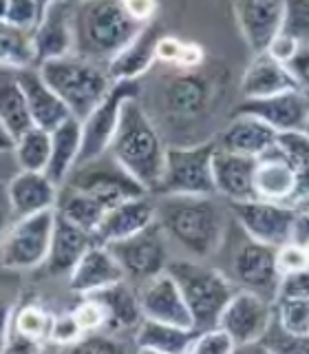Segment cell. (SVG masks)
Instances as JSON below:
<instances>
[{
  "label": "cell",
  "instance_id": "40",
  "mask_svg": "<svg viewBox=\"0 0 309 354\" xmlns=\"http://www.w3.org/2000/svg\"><path fill=\"white\" fill-rule=\"evenodd\" d=\"M279 149L294 164L298 173H309V133L283 131L279 133Z\"/></svg>",
  "mask_w": 309,
  "mask_h": 354
},
{
  "label": "cell",
  "instance_id": "33",
  "mask_svg": "<svg viewBox=\"0 0 309 354\" xmlns=\"http://www.w3.org/2000/svg\"><path fill=\"white\" fill-rule=\"evenodd\" d=\"M55 210L62 213L66 219H71L73 224L82 226L84 230L95 235V230L99 226V221L104 219L108 206L91 193L64 186V191L58 197V206H55Z\"/></svg>",
  "mask_w": 309,
  "mask_h": 354
},
{
  "label": "cell",
  "instance_id": "47",
  "mask_svg": "<svg viewBox=\"0 0 309 354\" xmlns=\"http://www.w3.org/2000/svg\"><path fill=\"white\" fill-rule=\"evenodd\" d=\"M75 352H95V354H115V352H124L126 346L121 341H115L113 337H104V335H88L82 337L77 343L71 346Z\"/></svg>",
  "mask_w": 309,
  "mask_h": 354
},
{
  "label": "cell",
  "instance_id": "5",
  "mask_svg": "<svg viewBox=\"0 0 309 354\" xmlns=\"http://www.w3.org/2000/svg\"><path fill=\"white\" fill-rule=\"evenodd\" d=\"M168 270L175 281L179 283L183 299L192 313L195 330H208L219 326L228 301L235 297L237 288L230 283L226 274L217 268H210L192 259H175L168 261Z\"/></svg>",
  "mask_w": 309,
  "mask_h": 354
},
{
  "label": "cell",
  "instance_id": "21",
  "mask_svg": "<svg viewBox=\"0 0 309 354\" xmlns=\"http://www.w3.org/2000/svg\"><path fill=\"white\" fill-rule=\"evenodd\" d=\"M93 246H97V239L93 232L73 224V221L66 219L62 213H55L51 250H49L47 261H44L47 274H53V277L71 274L75 266L80 263V259Z\"/></svg>",
  "mask_w": 309,
  "mask_h": 354
},
{
  "label": "cell",
  "instance_id": "43",
  "mask_svg": "<svg viewBox=\"0 0 309 354\" xmlns=\"http://www.w3.org/2000/svg\"><path fill=\"white\" fill-rule=\"evenodd\" d=\"M73 315L80 321V326L84 332H97L106 328V321H108V315H106V308L104 304L95 299L93 295H86L84 301L73 310Z\"/></svg>",
  "mask_w": 309,
  "mask_h": 354
},
{
  "label": "cell",
  "instance_id": "46",
  "mask_svg": "<svg viewBox=\"0 0 309 354\" xmlns=\"http://www.w3.org/2000/svg\"><path fill=\"white\" fill-rule=\"evenodd\" d=\"M279 297L309 299V266H305V268H301V270L283 274Z\"/></svg>",
  "mask_w": 309,
  "mask_h": 354
},
{
  "label": "cell",
  "instance_id": "52",
  "mask_svg": "<svg viewBox=\"0 0 309 354\" xmlns=\"http://www.w3.org/2000/svg\"><path fill=\"white\" fill-rule=\"evenodd\" d=\"M301 246H305V252H307V259H309V241H307V243H301Z\"/></svg>",
  "mask_w": 309,
  "mask_h": 354
},
{
  "label": "cell",
  "instance_id": "10",
  "mask_svg": "<svg viewBox=\"0 0 309 354\" xmlns=\"http://www.w3.org/2000/svg\"><path fill=\"white\" fill-rule=\"evenodd\" d=\"M126 272V279L146 283L168 268V250H166V230L157 219L143 230L126 239L106 243Z\"/></svg>",
  "mask_w": 309,
  "mask_h": 354
},
{
  "label": "cell",
  "instance_id": "28",
  "mask_svg": "<svg viewBox=\"0 0 309 354\" xmlns=\"http://www.w3.org/2000/svg\"><path fill=\"white\" fill-rule=\"evenodd\" d=\"M219 147L250 158H263L279 147V131L259 118L239 115L232 118V124L221 133Z\"/></svg>",
  "mask_w": 309,
  "mask_h": 354
},
{
  "label": "cell",
  "instance_id": "36",
  "mask_svg": "<svg viewBox=\"0 0 309 354\" xmlns=\"http://www.w3.org/2000/svg\"><path fill=\"white\" fill-rule=\"evenodd\" d=\"M53 138L51 131L33 127L29 133H25L16 144V162L22 171H47L51 160Z\"/></svg>",
  "mask_w": 309,
  "mask_h": 354
},
{
  "label": "cell",
  "instance_id": "15",
  "mask_svg": "<svg viewBox=\"0 0 309 354\" xmlns=\"http://www.w3.org/2000/svg\"><path fill=\"white\" fill-rule=\"evenodd\" d=\"M232 118L252 115L268 122L279 133L283 131H305L309 118V93L303 88L276 93L268 97H243L241 102L230 111Z\"/></svg>",
  "mask_w": 309,
  "mask_h": 354
},
{
  "label": "cell",
  "instance_id": "49",
  "mask_svg": "<svg viewBox=\"0 0 309 354\" xmlns=\"http://www.w3.org/2000/svg\"><path fill=\"white\" fill-rule=\"evenodd\" d=\"M124 5L128 14L143 25H148L157 16V0H124Z\"/></svg>",
  "mask_w": 309,
  "mask_h": 354
},
{
  "label": "cell",
  "instance_id": "14",
  "mask_svg": "<svg viewBox=\"0 0 309 354\" xmlns=\"http://www.w3.org/2000/svg\"><path fill=\"white\" fill-rule=\"evenodd\" d=\"M272 319H274L272 301L263 299L257 292L241 288L228 301L223 315L219 319V326L230 332L237 348H252L268 332Z\"/></svg>",
  "mask_w": 309,
  "mask_h": 354
},
{
  "label": "cell",
  "instance_id": "18",
  "mask_svg": "<svg viewBox=\"0 0 309 354\" xmlns=\"http://www.w3.org/2000/svg\"><path fill=\"white\" fill-rule=\"evenodd\" d=\"M33 40H36L38 64L73 53V5L69 0H60L44 11L33 29Z\"/></svg>",
  "mask_w": 309,
  "mask_h": 354
},
{
  "label": "cell",
  "instance_id": "24",
  "mask_svg": "<svg viewBox=\"0 0 309 354\" xmlns=\"http://www.w3.org/2000/svg\"><path fill=\"white\" fill-rule=\"evenodd\" d=\"M254 186H257L259 199L294 206V199L298 193V171L285 158L283 151L276 147L268 155L259 158Z\"/></svg>",
  "mask_w": 309,
  "mask_h": 354
},
{
  "label": "cell",
  "instance_id": "54",
  "mask_svg": "<svg viewBox=\"0 0 309 354\" xmlns=\"http://www.w3.org/2000/svg\"><path fill=\"white\" fill-rule=\"evenodd\" d=\"M69 3H71V5H75V3H80V0H69Z\"/></svg>",
  "mask_w": 309,
  "mask_h": 354
},
{
  "label": "cell",
  "instance_id": "9",
  "mask_svg": "<svg viewBox=\"0 0 309 354\" xmlns=\"http://www.w3.org/2000/svg\"><path fill=\"white\" fill-rule=\"evenodd\" d=\"M55 213L58 210L49 208L16 219L3 241V266L7 270H31L47 261L55 228Z\"/></svg>",
  "mask_w": 309,
  "mask_h": 354
},
{
  "label": "cell",
  "instance_id": "11",
  "mask_svg": "<svg viewBox=\"0 0 309 354\" xmlns=\"http://www.w3.org/2000/svg\"><path fill=\"white\" fill-rule=\"evenodd\" d=\"M66 186L99 197L108 208L117 206L119 202H124V199L150 193L146 186L139 184L135 177L113 158V155H110L108 162L104 158H99L95 162L75 166L73 173L69 175V180H66Z\"/></svg>",
  "mask_w": 309,
  "mask_h": 354
},
{
  "label": "cell",
  "instance_id": "50",
  "mask_svg": "<svg viewBox=\"0 0 309 354\" xmlns=\"http://www.w3.org/2000/svg\"><path fill=\"white\" fill-rule=\"evenodd\" d=\"M292 241H296V243H307L309 241V208L307 210H298Z\"/></svg>",
  "mask_w": 309,
  "mask_h": 354
},
{
  "label": "cell",
  "instance_id": "27",
  "mask_svg": "<svg viewBox=\"0 0 309 354\" xmlns=\"http://www.w3.org/2000/svg\"><path fill=\"white\" fill-rule=\"evenodd\" d=\"M161 38H163V29L159 22L157 20L148 22V25L137 33V38L106 66L108 75L113 77V82L115 80H139V75H143L154 62H157V47Z\"/></svg>",
  "mask_w": 309,
  "mask_h": 354
},
{
  "label": "cell",
  "instance_id": "29",
  "mask_svg": "<svg viewBox=\"0 0 309 354\" xmlns=\"http://www.w3.org/2000/svg\"><path fill=\"white\" fill-rule=\"evenodd\" d=\"M0 82V127H3V149H16L18 140L36 127L25 93L9 69H3Z\"/></svg>",
  "mask_w": 309,
  "mask_h": 354
},
{
  "label": "cell",
  "instance_id": "37",
  "mask_svg": "<svg viewBox=\"0 0 309 354\" xmlns=\"http://www.w3.org/2000/svg\"><path fill=\"white\" fill-rule=\"evenodd\" d=\"M274 319L290 335L309 337V299L279 297L274 308Z\"/></svg>",
  "mask_w": 309,
  "mask_h": 354
},
{
  "label": "cell",
  "instance_id": "19",
  "mask_svg": "<svg viewBox=\"0 0 309 354\" xmlns=\"http://www.w3.org/2000/svg\"><path fill=\"white\" fill-rule=\"evenodd\" d=\"M257 166H259V158H250V155H241L219 147L212 160L217 195L228 197L230 202L259 199L257 186H254Z\"/></svg>",
  "mask_w": 309,
  "mask_h": 354
},
{
  "label": "cell",
  "instance_id": "48",
  "mask_svg": "<svg viewBox=\"0 0 309 354\" xmlns=\"http://www.w3.org/2000/svg\"><path fill=\"white\" fill-rule=\"evenodd\" d=\"M287 66H290V71L294 73L303 91L309 93V44H301L294 58L287 62Z\"/></svg>",
  "mask_w": 309,
  "mask_h": 354
},
{
  "label": "cell",
  "instance_id": "39",
  "mask_svg": "<svg viewBox=\"0 0 309 354\" xmlns=\"http://www.w3.org/2000/svg\"><path fill=\"white\" fill-rule=\"evenodd\" d=\"M254 346H259L263 350H270V352H292V354H298V352H309V337H296V335H290V332H285L281 328V324L276 319H272V324L268 328V332L261 337V341H257Z\"/></svg>",
  "mask_w": 309,
  "mask_h": 354
},
{
  "label": "cell",
  "instance_id": "32",
  "mask_svg": "<svg viewBox=\"0 0 309 354\" xmlns=\"http://www.w3.org/2000/svg\"><path fill=\"white\" fill-rule=\"evenodd\" d=\"M91 295L95 299H99L106 308V315H108L106 330L108 332H121V330L139 328V324L143 321L139 295L132 292L124 281L102 288V290L91 292Z\"/></svg>",
  "mask_w": 309,
  "mask_h": 354
},
{
  "label": "cell",
  "instance_id": "45",
  "mask_svg": "<svg viewBox=\"0 0 309 354\" xmlns=\"http://www.w3.org/2000/svg\"><path fill=\"white\" fill-rule=\"evenodd\" d=\"M276 259H279L281 274L301 270V268H305V266H309L305 246H301V243H296V241H287V243H283V246L276 248Z\"/></svg>",
  "mask_w": 309,
  "mask_h": 354
},
{
  "label": "cell",
  "instance_id": "17",
  "mask_svg": "<svg viewBox=\"0 0 309 354\" xmlns=\"http://www.w3.org/2000/svg\"><path fill=\"white\" fill-rule=\"evenodd\" d=\"M285 0H235L237 22L254 53L268 51L283 25Z\"/></svg>",
  "mask_w": 309,
  "mask_h": 354
},
{
  "label": "cell",
  "instance_id": "6",
  "mask_svg": "<svg viewBox=\"0 0 309 354\" xmlns=\"http://www.w3.org/2000/svg\"><path fill=\"white\" fill-rule=\"evenodd\" d=\"M219 77L206 71V64L197 69H175L161 80L159 102L161 113L172 124L201 122L219 100Z\"/></svg>",
  "mask_w": 309,
  "mask_h": 354
},
{
  "label": "cell",
  "instance_id": "8",
  "mask_svg": "<svg viewBox=\"0 0 309 354\" xmlns=\"http://www.w3.org/2000/svg\"><path fill=\"white\" fill-rule=\"evenodd\" d=\"M141 95V80H115L91 113L82 120V151L77 166L95 162L110 151L124 102Z\"/></svg>",
  "mask_w": 309,
  "mask_h": 354
},
{
  "label": "cell",
  "instance_id": "30",
  "mask_svg": "<svg viewBox=\"0 0 309 354\" xmlns=\"http://www.w3.org/2000/svg\"><path fill=\"white\" fill-rule=\"evenodd\" d=\"M199 330L181 328L175 324H166L150 317H143L135 335V348L141 352H166V354H179L190 352L192 341L197 339Z\"/></svg>",
  "mask_w": 309,
  "mask_h": 354
},
{
  "label": "cell",
  "instance_id": "31",
  "mask_svg": "<svg viewBox=\"0 0 309 354\" xmlns=\"http://www.w3.org/2000/svg\"><path fill=\"white\" fill-rule=\"evenodd\" d=\"M53 138V149H51V160L47 166V173L55 184H64L69 180V175L77 166L82 151V120L71 115L64 120L62 124L51 133Z\"/></svg>",
  "mask_w": 309,
  "mask_h": 354
},
{
  "label": "cell",
  "instance_id": "51",
  "mask_svg": "<svg viewBox=\"0 0 309 354\" xmlns=\"http://www.w3.org/2000/svg\"><path fill=\"white\" fill-rule=\"evenodd\" d=\"M36 3H38V7H40V18H42V14H44V11H47L51 5H55V3H60V0H36Z\"/></svg>",
  "mask_w": 309,
  "mask_h": 354
},
{
  "label": "cell",
  "instance_id": "42",
  "mask_svg": "<svg viewBox=\"0 0 309 354\" xmlns=\"http://www.w3.org/2000/svg\"><path fill=\"white\" fill-rule=\"evenodd\" d=\"M3 22L20 29H36L40 22V7L36 0H5Z\"/></svg>",
  "mask_w": 309,
  "mask_h": 354
},
{
  "label": "cell",
  "instance_id": "26",
  "mask_svg": "<svg viewBox=\"0 0 309 354\" xmlns=\"http://www.w3.org/2000/svg\"><path fill=\"white\" fill-rule=\"evenodd\" d=\"M71 277V290L77 295H91L108 288L113 283H119L126 279V272L121 263L115 259V254L108 250V246L97 243L88 250L80 263L75 266Z\"/></svg>",
  "mask_w": 309,
  "mask_h": 354
},
{
  "label": "cell",
  "instance_id": "23",
  "mask_svg": "<svg viewBox=\"0 0 309 354\" xmlns=\"http://www.w3.org/2000/svg\"><path fill=\"white\" fill-rule=\"evenodd\" d=\"M301 88L290 66L274 58L270 51L254 53L252 62L248 64L246 73L241 80V93L243 97H268L276 93L294 91Z\"/></svg>",
  "mask_w": 309,
  "mask_h": 354
},
{
  "label": "cell",
  "instance_id": "12",
  "mask_svg": "<svg viewBox=\"0 0 309 354\" xmlns=\"http://www.w3.org/2000/svg\"><path fill=\"white\" fill-rule=\"evenodd\" d=\"M232 215L246 232L257 241L270 243L279 248L292 241L298 208L290 204L268 202V199H246V202H230Z\"/></svg>",
  "mask_w": 309,
  "mask_h": 354
},
{
  "label": "cell",
  "instance_id": "2",
  "mask_svg": "<svg viewBox=\"0 0 309 354\" xmlns=\"http://www.w3.org/2000/svg\"><path fill=\"white\" fill-rule=\"evenodd\" d=\"M157 221L166 235L197 259L215 254L223 241L226 217L212 195H157Z\"/></svg>",
  "mask_w": 309,
  "mask_h": 354
},
{
  "label": "cell",
  "instance_id": "4",
  "mask_svg": "<svg viewBox=\"0 0 309 354\" xmlns=\"http://www.w3.org/2000/svg\"><path fill=\"white\" fill-rule=\"evenodd\" d=\"M38 69L47 84L71 109V113L80 120L91 113L113 86V77L104 64L86 60L77 53L47 60L38 64Z\"/></svg>",
  "mask_w": 309,
  "mask_h": 354
},
{
  "label": "cell",
  "instance_id": "16",
  "mask_svg": "<svg viewBox=\"0 0 309 354\" xmlns=\"http://www.w3.org/2000/svg\"><path fill=\"white\" fill-rule=\"evenodd\" d=\"M139 304L143 317L166 321V324H175L181 328H195L192 313L186 304L181 288L168 270L141 286Z\"/></svg>",
  "mask_w": 309,
  "mask_h": 354
},
{
  "label": "cell",
  "instance_id": "22",
  "mask_svg": "<svg viewBox=\"0 0 309 354\" xmlns=\"http://www.w3.org/2000/svg\"><path fill=\"white\" fill-rule=\"evenodd\" d=\"M154 219H157V204L150 199V193L124 199V202L106 210L104 219L99 221L95 230V239L97 243L106 246L110 241L135 235V232L150 226Z\"/></svg>",
  "mask_w": 309,
  "mask_h": 354
},
{
  "label": "cell",
  "instance_id": "7",
  "mask_svg": "<svg viewBox=\"0 0 309 354\" xmlns=\"http://www.w3.org/2000/svg\"><path fill=\"white\" fill-rule=\"evenodd\" d=\"M219 140L168 147L159 188L154 195H217L212 160Z\"/></svg>",
  "mask_w": 309,
  "mask_h": 354
},
{
  "label": "cell",
  "instance_id": "3",
  "mask_svg": "<svg viewBox=\"0 0 309 354\" xmlns=\"http://www.w3.org/2000/svg\"><path fill=\"white\" fill-rule=\"evenodd\" d=\"M166 151L168 149L139 97L126 100L108 153L154 195L163 175Z\"/></svg>",
  "mask_w": 309,
  "mask_h": 354
},
{
  "label": "cell",
  "instance_id": "20",
  "mask_svg": "<svg viewBox=\"0 0 309 354\" xmlns=\"http://www.w3.org/2000/svg\"><path fill=\"white\" fill-rule=\"evenodd\" d=\"M11 73H14V77L22 88V93L27 97L31 115L36 120V127L53 133L64 120H69L73 115L64 100L47 84L40 69H36V66H27V69H18Z\"/></svg>",
  "mask_w": 309,
  "mask_h": 354
},
{
  "label": "cell",
  "instance_id": "25",
  "mask_svg": "<svg viewBox=\"0 0 309 354\" xmlns=\"http://www.w3.org/2000/svg\"><path fill=\"white\" fill-rule=\"evenodd\" d=\"M9 204L16 217H27L58 206V184L44 171H20L7 188Z\"/></svg>",
  "mask_w": 309,
  "mask_h": 354
},
{
  "label": "cell",
  "instance_id": "53",
  "mask_svg": "<svg viewBox=\"0 0 309 354\" xmlns=\"http://www.w3.org/2000/svg\"><path fill=\"white\" fill-rule=\"evenodd\" d=\"M305 131L309 133V118H307V124H305Z\"/></svg>",
  "mask_w": 309,
  "mask_h": 354
},
{
  "label": "cell",
  "instance_id": "44",
  "mask_svg": "<svg viewBox=\"0 0 309 354\" xmlns=\"http://www.w3.org/2000/svg\"><path fill=\"white\" fill-rule=\"evenodd\" d=\"M84 330L80 326V321L73 313H66L55 317L53 321V330H51V341L53 343H60V346H73L82 339Z\"/></svg>",
  "mask_w": 309,
  "mask_h": 354
},
{
  "label": "cell",
  "instance_id": "38",
  "mask_svg": "<svg viewBox=\"0 0 309 354\" xmlns=\"http://www.w3.org/2000/svg\"><path fill=\"white\" fill-rule=\"evenodd\" d=\"M283 36H290L298 44H309V0H285Z\"/></svg>",
  "mask_w": 309,
  "mask_h": 354
},
{
  "label": "cell",
  "instance_id": "1",
  "mask_svg": "<svg viewBox=\"0 0 309 354\" xmlns=\"http://www.w3.org/2000/svg\"><path fill=\"white\" fill-rule=\"evenodd\" d=\"M143 27L124 0H80L73 5V53L108 66Z\"/></svg>",
  "mask_w": 309,
  "mask_h": 354
},
{
  "label": "cell",
  "instance_id": "13",
  "mask_svg": "<svg viewBox=\"0 0 309 354\" xmlns=\"http://www.w3.org/2000/svg\"><path fill=\"white\" fill-rule=\"evenodd\" d=\"M232 268H235V277L241 288L261 295L268 301L279 299L283 274L279 268V259H276V248L270 246V243L250 237L237 250Z\"/></svg>",
  "mask_w": 309,
  "mask_h": 354
},
{
  "label": "cell",
  "instance_id": "34",
  "mask_svg": "<svg viewBox=\"0 0 309 354\" xmlns=\"http://www.w3.org/2000/svg\"><path fill=\"white\" fill-rule=\"evenodd\" d=\"M53 321H55V317L38 304H25L16 310H7L3 341L11 335H22V337L33 339L38 343L51 341Z\"/></svg>",
  "mask_w": 309,
  "mask_h": 354
},
{
  "label": "cell",
  "instance_id": "35",
  "mask_svg": "<svg viewBox=\"0 0 309 354\" xmlns=\"http://www.w3.org/2000/svg\"><path fill=\"white\" fill-rule=\"evenodd\" d=\"M0 64L9 71L38 64L33 29H20L3 22V29H0Z\"/></svg>",
  "mask_w": 309,
  "mask_h": 354
},
{
  "label": "cell",
  "instance_id": "41",
  "mask_svg": "<svg viewBox=\"0 0 309 354\" xmlns=\"http://www.w3.org/2000/svg\"><path fill=\"white\" fill-rule=\"evenodd\" d=\"M237 350L235 339L230 337V332L221 326L201 330L192 341L190 352L192 354H230Z\"/></svg>",
  "mask_w": 309,
  "mask_h": 354
}]
</instances>
